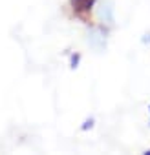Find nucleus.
<instances>
[{"label": "nucleus", "instance_id": "1", "mask_svg": "<svg viewBox=\"0 0 150 155\" xmlns=\"http://www.w3.org/2000/svg\"><path fill=\"white\" fill-rule=\"evenodd\" d=\"M71 2H73V6L75 8H77V9H90L92 8V4L95 2V0H71Z\"/></svg>", "mask_w": 150, "mask_h": 155}]
</instances>
